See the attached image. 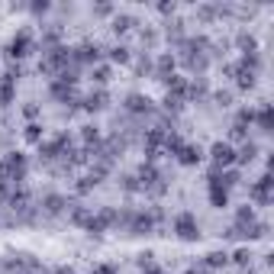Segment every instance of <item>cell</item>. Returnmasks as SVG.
I'll return each instance as SVG.
<instances>
[{
	"label": "cell",
	"mask_w": 274,
	"mask_h": 274,
	"mask_svg": "<svg viewBox=\"0 0 274 274\" xmlns=\"http://www.w3.org/2000/svg\"><path fill=\"white\" fill-rule=\"evenodd\" d=\"M174 232H178V239H184V242H197V239H200V226H197V219L190 216V213H178V216H174Z\"/></svg>",
	"instance_id": "1"
},
{
	"label": "cell",
	"mask_w": 274,
	"mask_h": 274,
	"mask_svg": "<svg viewBox=\"0 0 274 274\" xmlns=\"http://www.w3.org/2000/svg\"><path fill=\"white\" fill-rule=\"evenodd\" d=\"M210 158H213V168H229V164H235V149L229 145V142H216L210 149Z\"/></svg>",
	"instance_id": "2"
},
{
	"label": "cell",
	"mask_w": 274,
	"mask_h": 274,
	"mask_svg": "<svg viewBox=\"0 0 274 274\" xmlns=\"http://www.w3.org/2000/svg\"><path fill=\"white\" fill-rule=\"evenodd\" d=\"M29 48H32V36L23 29L20 36H13V42L7 46V55L10 58H23V55H29Z\"/></svg>",
	"instance_id": "3"
},
{
	"label": "cell",
	"mask_w": 274,
	"mask_h": 274,
	"mask_svg": "<svg viewBox=\"0 0 274 274\" xmlns=\"http://www.w3.org/2000/svg\"><path fill=\"white\" fill-rule=\"evenodd\" d=\"M226 71H229V74H235V84H239V87H255V71H249L242 62H239V65H229Z\"/></svg>",
	"instance_id": "4"
},
{
	"label": "cell",
	"mask_w": 274,
	"mask_h": 274,
	"mask_svg": "<svg viewBox=\"0 0 274 274\" xmlns=\"http://www.w3.org/2000/svg\"><path fill=\"white\" fill-rule=\"evenodd\" d=\"M200 158H204V149H200V145H181L178 149V161L181 164H197Z\"/></svg>",
	"instance_id": "5"
},
{
	"label": "cell",
	"mask_w": 274,
	"mask_h": 274,
	"mask_svg": "<svg viewBox=\"0 0 274 274\" xmlns=\"http://www.w3.org/2000/svg\"><path fill=\"white\" fill-rule=\"evenodd\" d=\"M268 190H271V174H265V178H261L258 184L251 187V200H258V204H268V200H271V194H268Z\"/></svg>",
	"instance_id": "6"
},
{
	"label": "cell",
	"mask_w": 274,
	"mask_h": 274,
	"mask_svg": "<svg viewBox=\"0 0 274 274\" xmlns=\"http://www.w3.org/2000/svg\"><path fill=\"white\" fill-rule=\"evenodd\" d=\"M100 58V48L97 46H81L71 52V62H97Z\"/></svg>",
	"instance_id": "7"
},
{
	"label": "cell",
	"mask_w": 274,
	"mask_h": 274,
	"mask_svg": "<svg viewBox=\"0 0 274 274\" xmlns=\"http://www.w3.org/2000/svg\"><path fill=\"white\" fill-rule=\"evenodd\" d=\"M210 204L213 206H226L229 204V190L223 187V184H216V181H210Z\"/></svg>",
	"instance_id": "8"
},
{
	"label": "cell",
	"mask_w": 274,
	"mask_h": 274,
	"mask_svg": "<svg viewBox=\"0 0 274 274\" xmlns=\"http://www.w3.org/2000/svg\"><path fill=\"white\" fill-rule=\"evenodd\" d=\"M149 97H142V94H129L126 97V110H133V113H145L149 110Z\"/></svg>",
	"instance_id": "9"
},
{
	"label": "cell",
	"mask_w": 274,
	"mask_h": 274,
	"mask_svg": "<svg viewBox=\"0 0 274 274\" xmlns=\"http://www.w3.org/2000/svg\"><path fill=\"white\" fill-rule=\"evenodd\" d=\"M255 155H258V145H255V142H245L242 149L235 152V164H249Z\"/></svg>",
	"instance_id": "10"
},
{
	"label": "cell",
	"mask_w": 274,
	"mask_h": 274,
	"mask_svg": "<svg viewBox=\"0 0 274 274\" xmlns=\"http://www.w3.org/2000/svg\"><path fill=\"white\" fill-rule=\"evenodd\" d=\"M42 206H46V213H62V210H65V197L48 194L46 200H42Z\"/></svg>",
	"instance_id": "11"
},
{
	"label": "cell",
	"mask_w": 274,
	"mask_h": 274,
	"mask_svg": "<svg viewBox=\"0 0 274 274\" xmlns=\"http://www.w3.org/2000/svg\"><path fill=\"white\" fill-rule=\"evenodd\" d=\"M13 91H16V84H13V81H7V78L0 81V107H7V103L13 100Z\"/></svg>",
	"instance_id": "12"
},
{
	"label": "cell",
	"mask_w": 274,
	"mask_h": 274,
	"mask_svg": "<svg viewBox=\"0 0 274 274\" xmlns=\"http://www.w3.org/2000/svg\"><path fill=\"white\" fill-rule=\"evenodd\" d=\"M226 261H229L226 251H210V255H206V268H223Z\"/></svg>",
	"instance_id": "13"
},
{
	"label": "cell",
	"mask_w": 274,
	"mask_h": 274,
	"mask_svg": "<svg viewBox=\"0 0 274 274\" xmlns=\"http://www.w3.org/2000/svg\"><path fill=\"white\" fill-rule=\"evenodd\" d=\"M258 129H261V133H271V107L258 110Z\"/></svg>",
	"instance_id": "14"
},
{
	"label": "cell",
	"mask_w": 274,
	"mask_h": 274,
	"mask_svg": "<svg viewBox=\"0 0 274 274\" xmlns=\"http://www.w3.org/2000/svg\"><path fill=\"white\" fill-rule=\"evenodd\" d=\"M87 110H100V107H107V94L103 91H97V94H91L87 97V103H84Z\"/></svg>",
	"instance_id": "15"
},
{
	"label": "cell",
	"mask_w": 274,
	"mask_h": 274,
	"mask_svg": "<svg viewBox=\"0 0 274 274\" xmlns=\"http://www.w3.org/2000/svg\"><path fill=\"white\" fill-rule=\"evenodd\" d=\"M110 58L119 62V65H126V62H129V48H126V46H113V48H110Z\"/></svg>",
	"instance_id": "16"
},
{
	"label": "cell",
	"mask_w": 274,
	"mask_h": 274,
	"mask_svg": "<svg viewBox=\"0 0 274 274\" xmlns=\"http://www.w3.org/2000/svg\"><path fill=\"white\" fill-rule=\"evenodd\" d=\"M133 26H136V20H133V16H116L113 29H116V32H126V29H133Z\"/></svg>",
	"instance_id": "17"
},
{
	"label": "cell",
	"mask_w": 274,
	"mask_h": 274,
	"mask_svg": "<svg viewBox=\"0 0 274 274\" xmlns=\"http://www.w3.org/2000/svg\"><path fill=\"white\" fill-rule=\"evenodd\" d=\"M26 139H29V142H39V139H42V126H36V123L26 126Z\"/></svg>",
	"instance_id": "18"
},
{
	"label": "cell",
	"mask_w": 274,
	"mask_h": 274,
	"mask_svg": "<svg viewBox=\"0 0 274 274\" xmlns=\"http://www.w3.org/2000/svg\"><path fill=\"white\" fill-rule=\"evenodd\" d=\"M232 261H235V265H249V261H251V251H249V249H239V251L232 255Z\"/></svg>",
	"instance_id": "19"
},
{
	"label": "cell",
	"mask_w": 274,
	"mask_h": 274,
	"mask_svg": "<svg viewBox=\"0 0 274 274\" xmlns=\"http://www.w3.org/2000/svg\"><path fill=\"white\" fill-rule=\"evenodd\" d=\"M94 81H97V84H107V81H110V68H107V65H100V68L94 71Z\"/></svg>",
	"instance_id": "20"
},
{
	"label": "cell",
	"mask_w": 274,
	"mask_h": 274,
	"mask_svg": "<svg viewBox=\"0 0 274 274\" xmlns=\"http://www.w3.org/2000/svg\"><path fill=\"white\" fill-rule=\"evenodd\" d=\"M171 68H174V62L168 58V55H161V58H158V71H161V78H164V74H168Z\"/></svg>",
	"instance_id": "21"
},
{
	"label": "cell",
	"mask_w": 274,
	"mask_h": 274,
	"mask_svg": "<svg viewBox=\"0 0 274 274\" xmlns=\"http://www.w3.org/2000/svg\"><path fill=\"white\" fill-rule=\"evenodd\" d=\"M84 139H87V142L97 139V129H94V126H87V129H84Z\"/></svg>",
	"instance_id": "22"
},
{
	"label": "cell",
	"mask_w": 274,
	"mask_h": 274,
	"mask_svg": "<svg viewBox=\"0 0 274 274\" xmlns=\"http://www.w3.org/2000/svg\"><path fill=\"white\" fill-rule=\"evenodd\" d=\"M97 274H116V268H113V265H103V268H97Z\"/></svg>",
	"instance_id": "23"
},
{
	"label": "cell",
	"mask_w": 274,
	"mask_h": 274,
	"mask_svg": "<svg viewBox=\"0 0 274 274\" xmlns=\"http://www.w3.org/2000/svg\"><path fill=\"white\" fill-rule=\"evenodd\" d=\"M55 274H74V271H71V268H58V271H55Z\"/></svg>",
	"instance_id": "24"
},
{
	"label": "cell",
	"mask_w": 274,
	"mask_h": 274,
	"mask_svg": "<svg viewBox=\"0 0 274 274\" xmlns=\"http://www.w3.org/2000/svg\"><path fill=\"white\" fill-rule=\"evenodd\" d=\"M149 274H158V271H149Z\"/></svg>",
	"instance_id": "25"
}]
</instances>
